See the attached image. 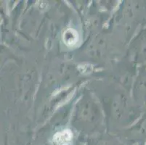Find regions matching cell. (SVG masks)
Masks as SVG:
<instances>
[{
  "instance_id": "2",
  "label": "cell",
  "mask_w": 146,
  "mask_h": 145,
  "mask_svg": "<svg viewBox=\"0 0 146 145\" xmlns=\"http://www.w3.org/2000/svg\"><path fill=\"white\" fill-rule=\"evenodd\" d=\"M63 41L68 46H74L79 41V34L74 29H68L63 34Z\"/></svg>"
},
{
  "instance_id": "1",
  "label": "cell",
  "mask_w": 146,
  "mask_h": 145,
  "mask_svg": "<svg viewBox=\"0 0 146 145\" xmlns=\"http://www.w3.org/2000/svg\"><path fill=\"white\" fill-rule=\"evenodd\" d=\"M72 133L70 130H63L55 134L52 139V145H71Z\"/></svg>"
}]
</instances>
